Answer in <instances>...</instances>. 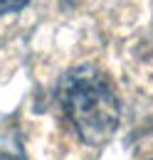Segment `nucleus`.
I'll use <instances>...</instances> for the list:
<instances>
[{
  "label": "nucleus",
  "instance_id": "f03ea898",
  "mask_svg": "<svg viewBox=\"0 0 153 160\" xmlns=\"http://www.w3.org/2000/svg\"><path fill=\"white\" fill-rule=\"evenodd\" d=\"M27 0H0V15L3 12H13V10H20Z\"/></svg>",
  "mask_w": 153,
  "mask_h": 160
},
{
  "label": "nucleus",
  "instance_id": "f257e3e1",
  "mask_svg": "<svg viewBox=\"0 0 153 160\" xmlns=\"http://www.w3.org/2000/svg\"><path fill=\"white\" fill-rule=\"evenodd\" d=\"M57 96L84 143L101 145L114 136L121 108L114 89L99 69L76 67L67 72L59 79Z\"/></svg>",
  "mask_w": 153,
  "mask_h": 160
}]
</instances>
